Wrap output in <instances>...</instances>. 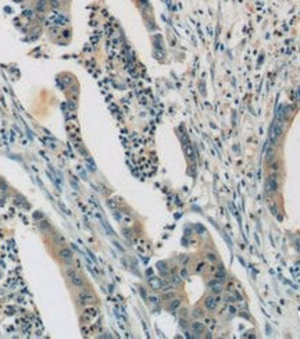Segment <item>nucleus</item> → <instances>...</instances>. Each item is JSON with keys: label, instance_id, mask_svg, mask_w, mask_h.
I'll list each match as a JSON object with an SVG mask.
<instances>
[{"label": "nucleus", "instance_id": "nucleus-1", "mask_svg": "<svg viewBox=\"0 0 300 339\" xmlns=\"http://www.w3.org/2000/svg\"><path fill=\"white\" fill-rule=\"evenodd\" d=\"M78 303H79L81 306H85V307H86V306H91V305H93V303H96V297L91 290L84 289L82 292H79V295H78Z\"/></svg>", "mask_w": 300, "mask_h": 339}, {"label": "nucleus", "instance_id": "nucleus-2", "mask_svg": "<svg viewBox=\"0 0 300 339\" xmlns=\"http://www.w3.org/2000/svg\"><path fill=\"white\" fill-rule=\"evenodd\" d=\"M97 316H99V311H97L96 307H92V306L89 307V306H86V309H85L84 313H82V321L86 323V324H89V323H92L95 318H97Z\"/></svg>", "mask_w": 300, "mask_h": 339}, {"label": "nucleus", "instance_id": "nucleus-3", "mask_svg": "<svg viewBox=\"0 0 300 339\" xmlns=\"http://www.w3.org/2000/svg\"><path fill=\"white\" fill-rule=\"evenodd\" d=\"M220 302L217 300V296H207L204 299V306L206 309L210 310V311H214L217 309V305H218Z\"/></svg>", "mask_w": 300, "mask_h": 339}, {"label": "nucleus", "instance_id": "nucleus-4", "mask_svg": "<svg viewBox=\"0 0 300 339\" xmlns=\"http://www.w3.org/2000/svg\"><path fill=\"white\" fill-rule=\"evenodd\" d=\"M58 256H60L61 260H64V261H71L74 259V253H72L71 249L68 248H61L58 250Z\"/></svg>", "mask_w": 300, "mask_h": 339}, {"label": "nucleus", "instance_id": "nucleus-5", "mask_svg": "<svg viewBox=\"0 0 300 339\" xmlns=\"http://www.w3.org/2000/svg\"><path fill=\"white\" fill-rule=\"evenodd\" d=\"M209 288L211 289V292H213L214 295H220L221 292H222V284H221L220 281H217L215 278L211 279V281L209 282Z\"/></svg>", "mask_w": 300, "mask_h": 339}, {"label": "nucleus", "instance_id": "nucleus-6", "mask_svg": "<svg viewBox=\"0 0 300 339\" xmlns=\"http://www.w3.org/2000/svg\"><path fill=\"white\" fill-rule=\"evenodd\" d=\"M190 329H192V332L193 334H196V335H200V334H203L206 329V325L203 324V323H200V321H193L192 324H190Z\"/></svg>", "mask_w": 300, "mask_h": 339}, {"label": "nucleus", "instance_id": "nucleus-7", "mask_svg": "<svg viewBox=\"0 0 300 339\" xmlns=\"http://www.w3.org/2000/svg\"><path fill=\"white\" fill-rule=\"evenodd\" d=\"M149 282V285H150V288H152L153 290H159L163 288V281H161V278H159V277H150V278L147 279Z\"/></svg>", "mask_w": 300, "mask_h": 339}, {"label": "nucleus", "instance_id": "nucleus-8", "mask_svg": "<svg viewBox=\"0 0 300 339\" xmlns=\"http://www.w3.org/2000/svg\"><path fill=\"white\" fill-rule=\"evenodd\" d=\"M214 278H215L217 281H220L221 284L227 281V274H225V270H224V267H222V266H218V267L215 268V272H214Z\"/></svg>", "mask_w": 300, "mask_h": 339}, {"label": "nucleus", "instance_id": "nucleus-9", "mask_svg": "<svg viewBox=\"0 0 300 339\" xmlns=\"http://www.w3.org/2000/svg\"><path fill=\"white\" fill-rule=\"evenodd\" d=\"M120 220H121L122 225H124L125 228H129V227H132V224H133L132 216H131V214H128V213H121V214H120Z\"/></svg>", "mask_w": 300, "mask_h": 339}, {"label": "nucleus", "instance_id": "nucleus-10", "mask_svg": "<svg viewBox=\"0 0 300 339\" xmlns=\"http://www.w3.org/2000/svg\"><path fill=\"white\" fill-rule=\"evenodd\" d=\"M278 188V182H277V177L272 175L268 178V182H267V191L268 192H275Z\"/></svg>", "mask_w": 300, "mask_h": 339}, {"label": "nucleus", "instance_id": "nucleus-11", "mask_svg": "<svg viewBox=\"0 0 300 339\" xmlns=\"http://www.w3.org/2000/svg\"><path fill=\"white\" fill-rule=\"evenodd\" d=\"M182 281V278H181V275H179V272H177V268H174V270L171 271V275H170V282H171L174 286L179 285V282Z\"/></svg>", "mask_w": 300, "mask_h": 339}, {"label": "nucleus", "instance_id": "nucleus-12", "mask_svg": "<svg viewBox=\"0 0 300 339\" xmlns=\"http://www.w3.org/2000/svg\"><path fill=\"white\" fill-rule=\"evenodd\" d=\"M279 133H281V126L278 125V124H274L272 128H271V135H270L271 141L272 142L277 141V138L279 136Z\"/></svg>", "mask_w": 300, "mask_h": 339}, {"label": "nucleus", "instance_id": "nucleus-13", "mask_svg": "<svg viewBox=\"0 0 300 339\" xmlns=\"http://www.w3.org/2000/svg\"><path fill=\"white\" fill-rule=\"evenodd\" d=\"M203 324H204L206 327H209L210 329H211V331L217 328V321H215V320H213L211 317H206V316L203 317Z\"/></svg>", "mask_w": 300, "mask_h": 339}, {"label": "nucleus", "instance_id": "nucleus-14", "mask_svg": "<svg viewBox=\"0 0 300 339\" xmlns=\"http://www.w3.org/2000/svg\"><path fill=\"white\" fill-rule=\"evenodd\" d=\"M71 279V284L74 286H76V288H82V286L85 285V282H84V278H81L79 275L76 274V275H74V277H72V278H70Z\"/></svg>", "mask_w": 300, "mask_h": 339}, {"label": "nucleus", "instance_id": "nucleus-15", "mask_svg": "<svg viewBox=\"0 0 300 339\" xmlns=\"http://www.w3.org/2000/svg\"><path fill=\"white\" fill-rule=\"evenodd\" d=\"M179 306H181V300H179V299H171V303H170V311L174 313L175 310L179 307Z\"/></svg>", "mask_w": 300, "mask_h": 339}, {"label": "nucleus", "instance_id": "nucleus-16", "mask_svg": "<svg viewBox=\"0 0 300 339\" xmlns=\"http://www.w3.org/2000/svg\"><path fill=\"white\" fill-rule=\"evenodd\" d=\"M46 3H47V0H39L38 3H36V11L38 13H43L46 10Z\"/></svg>", "mask_w": 300, "mask_h": 339}, {"label": "nucleus", "instance_id": "nucleus-17", "mask_svg": "<svg viewBox=\"0 0 300 339\" xmlns=\"http://www.w3.org/2000/svg\"><path fill=\"white\" fill-rule=\"evenodd\" d=\"M157 267H159V270H160V272H161V274H168V267H167V264L165 263H163V261H160V263H157Z\"/></svg>", "mask_w": 300, "mask_h": 339}, {"label": "nucleus", "instance_id": "nucleus-18", "mask_svg": "<svg viewBox=\"0 0 300 339\" xmlns=\"http://www.w3.org/2000/svg\"><path fill=\"white\" fill-rule=\"evenodd\" d=\"M192 316H193V318H201V317H204V311L201 309H195L192 311Z\"/></svg>", "mask_w": 300, "mask_h": 339}, {"label": "nucleus", "instance_id": "nucleus-19", "mask_svg": "<svg viewBox=\"0 0 300 339\" xmlns=\"http://www.w3.org/2000/svg\"><path fill=\"white\" fill-rule=\"evenodd\" d=\"M206 259L213 264V263H215V261H217V254H215V253H213V251H209V253L206 254Z\"/></svg>", "mask_w": 300, "mask_h": 339}, {"label": "nucleus", "instance_id": "nucleus-20", "mask_svg": "<svg viewBox=\"0 0 300 339\" xmlns=\"http://www.w3.org/2000/svg\"><path fill=\"white\" fill-rule=\"evenodd\" d=\"M204 267H206V264L203 263V261H200V263L196 264V268H195V271H196L198 274H200V272H203V271H204Z\"/></svg>", "mask_w": 300, "mask_h": 339}, {"label": "nucleus", "instance_id": "nucleus-21", "mask_svg": "<svg viewBox=\"0 0 300 339\" xmlns=\"http://www.w3.org/2000/svg\"><path fill=\"white\" fill-rule=\"evenodd\" d=\"M188 274H189V272H188V270H186V267H182V268H181V271H179V275H181V278H182V279L188 278Z\"/></svg>", "mask_w": 300, "mask_h": 339}, {"label": "nucleus", "instance_id": "nucleus-22", "mask_svg": "<svg viewBox=\"0 0 300 339\" xmlns=\"http://www.w3.org/2000/svg\"><path fill=\"white\" fill-rule=\"evenodd\" d=\"M164 299H167V300H170V299H174V290H170V292H164Z\"/></svg>", "mask_w": 300, "mask_h": 339}, {"label": "nucleus", "instance_id": "nucleus-23", "mask_svg": "<svg viewBox=\"0 0 300 339\" xmlns=\"http://www.w3.org/2000/svg\"><path fill=\"white\" fill-rule=\"evenodd\" d=\"M74 275H76L75 270H74V268H67V277H68V278H72Z\"/></svg>", "mask_w": 300, "mask_h": 339}, {"label": "nucleus", "instance_id": "nucleus-24", "mask_svg": "<svg viewBox=\"0 0 300 339\" xmlns=\"http://www.w3.org/2000/svg\"><path fill=\"white\" fill-rule=\"evenodd\" d=\"M228 310H229V313H231V314H236V311H238V309H236L235 306H229Z\"/></svg>", "mask_w": 300, "mask_h": 339}, {"label": "nucleus", "instance_id": "nucleus-25", "mask_svg": "<svg viewBox=\"0 0 300 339\" xmlns=\"http://www.w3.org/2000/svg\"><path fill=\"white\" fill-rule=\"evenodd\" d=\"M150 302H152V303H154V305H157V303H159V297H156V296H150Z\"/></svg>", "mask_w": 300, "mask_h": 339}, {"label": "nucleus", "instance_id": "nucleus-26", "mask_svg": "<svg viewBox=\"0 0 300 339\" xmlns=\"http://www.w3.org/2000/svg\"><path fill=\"white\" fill-rule=\"evenodd\" d=\"M50 4H52V7H57L58 6V0H49Z\"/></svg>", "mask_w": 300, "mask_h": 339}, {"label": "nucleus", "instance_id": "nucleus-27", "mask_svg": "<svg viewBox=\"0 0 300 339\" xmlns=\"http://www.w3.org/2000/svg\"><path fill=\"white\" fill-rule=\"evenodd\" d=\"M107 204H108L111 209H117V204H115L114 202H111V200H108V202H107Z\"/></svg>", "mask_w": 300, "mask_h": 339}, {"label": "nucleus", "instance_id": "nucleus-28", "mask_svg": "<svg viewBox=\"0 0 300 339\" xmlns=\"http://www.w3.org/2000/svg\"><path fill=\"white\" fill-rule=\"evenodd\" d=\"M186 314H188V313H186V310L183 309V310H181V317H183V318H185L186 317Z\"/></svg>", "mask_w": 300, "mask_h": 339}, {"label": "nucleus", "instance_id": "nucleus-29", "mask_svg": "<svg viewBox=\"0 0 300 339\" xmlns=\"http://www.w3.org/2000/svg\"><path fill=\"white\" fill-rule=\"evenodd\" d=\"M296 97H297V100H300V86H299V89H297V93H296Z\"/></svg>", "mask_w": 300, "mask_h": 339}, {"label": "nucleus", "instance_id": "nucleus-30", "mask_svg": "<svg viewBox=\"0 0 300 339\" xmlns=\"http://www.w3.org/2000/svg\"><path fill=\"white\" fill-rule=\"evenodd\" d=\"M141 4L142 6H146V4H147V0H141Z\"/></svg>", "mask_w": 300, "mask_h": 339}]
</instances>
